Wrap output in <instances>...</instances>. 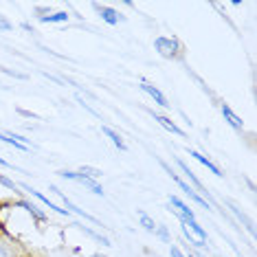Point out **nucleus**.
<instances>
[{"mask_svg":"<svg viewBox=\"0 0 257 257\" xmlns=\"http://www.w3.org/2000/svg\"><path fill=\"white\" fill-rule=\"evenodd\" d=\"M60 176L64 178H71V180H77V183H81L84 187H88V189L92 191V194H97V196H103V189H101V185H97L92 178L88 176H84V174H75V172H60Z\"/></svg>","mask_w":257,"mask_h":257,"instance_id":"f257e3e1","label":"nucleus"},{"mask_svg":"<svg viewBox=\"0 0 257 257\" xmlns=\"http://www.w3.org/2000/svg\"><path fill=\"white\" fill-rule=\"evenodd\" d=\"M154 46H156V51H159L163 57H174V55H176V51H178V42H176V40L163 38V36L154 40Z\"/></svg>","mask_w":257,"mask_h":257,"instance_id":"f03ea898","label":"nucleus"},{"mask_svg":"<svg viewBox=\"0 0 257 257\" xmlns=\"http://www.w3.org/2000/svg\"><path fill=\"white\" fill-rule=\"evenodd\" d=\"M141 88L148 92V95L154 99L156 103H159V106H163V108H167L169 103H167V99H165V95H163V92L159 90V88H154V86H150V84H141Z\"/></svg>","mask_w":257,"mask_h":257,"instance_id":"7ed1b4c3","label":"nucleus"},{"mask_svg":"<svg viewBox=\"0 0 257 257\" xmlns=\"http://www.w3.org/2000/svg\"><path fill=\"white\" fill-rule=\"evenodd\" d=\"M172 204H174V207L178 209V215H180V220H196V213L191 211V209L187 207L185 202H180L176 196H172Z\"/></svg>","mask_w":257,"mask_h":257,"instance_id":"20e7f679","label":"nucleus"},{"mask_svg":"<svg viewBox=\"0 0 257 257\" xmlns=\"http://www.w3.org/2000/svg\"><path fill=\"white\" fill-rule=\"evenodd\" d=\"M183 224L187 226V229H191V231L196 233V239H198V242H202V244L207 242V231H204L196 220H183Z\"/></svg>","mask_w":257,"mask_h":257,"instance_id":"39448f33","label":"nucleus"},{"mask_svg":"<svg viewBox=\"0 0 257 257\" xmlns=\"http://www.w3.org/2000/svg\"><path fill=\"white\" fill-rule=\"evenodd\" d=\"M222 114H224V119L229 121V123L235 127V130H242L244 127V123H242V119H239L237 114H233V110L229 108V106H222Z\"/></svg>","mask_w":257,"mask_h":257,"instance_id":"423d86ee","label":"nucleus"},{"mask_svg":"<svg viewBox=\"0 0 257 257\" xmlns=\"http://www.w3.org/2000/svg\"><path fill=\"white\" fill-rule=\"evenodd\" d=\"M154 119L159 121V123L165 127V130H169V132H174V134H178V137H185V132L180 130V127L176 125V123H172V121L167 119V116H161V114H154Z\"/></svg>","mask_w":257,"mask_h":257,"instance_id":"0eeeda50","label":"nucleus"},{"mask_svg":"<svg viewBox=\"0 0 257 257\" xmlns=\"http://www.w3.org/2000/svg\"><path fill=\"white\" fill-rule=\"evenodd\" d=\"M97 11H99V16H101L103 20L108 22V25H116L121 18H119V14H116L114 9H108V7H97Z\"/></svg>","mask_w":257,"mask_h":257,"instance_id":"6e6552de","label":"nucleus"},{"mask_svg":"<svg viewBox=\"0 0 257 257\" xmlns=\"http://www.w3.org/2000/svg\"><path fill=\"white\" fill-rule=\"evenodd\" d=\"M25 189L27 191H31V194L33 196H36L38 198V200H42L44 204H46V207H49V209H53V211H57V213H62V215H68V211H66V209H60V207H55V204L53 202H49V198H44L42 194H40V191H36V189H31V187H25Z\"/></svg>","mask_w":257,"mask_h":257,"instance_id":"1a4fd4ad","label":"nucleus"},{"mask_svg":"<svg viewBox=\"0 0 257 257\" xmlns=\"http://www.w3.org/2000/svg\"><path fill=\"white\" fill-rule=\"evenodd\" d=\"M189 154H191V156H194V159H196V161H200V163H202V165H204V167H207V169H211V172L215 174V176H222V174H220V169H218V167H215V165H213V163H211V161H209V159H204V156L200 154V152H196V150H189Z\"/></svg>","mask_w":257,"mask_h":257,"instance_id":"9d476101","label":"nucleus"},{"mask_svg":"<svg viewBox=\"0 0 257 257\" xmlns=\"http://www.w3.org/2000/svg\"><path fill=\"white\" fill-rule=\"evenodd\" d=\"M101 130H103V134H106V137H110V141H112V143L116 145V148H119L121 152H125V143H123V141H121V137H119V134H116V132L112 130V127L103 125V127H101Z\"/></svg>","mask_w":257,"mask_h":257,"instance_id":"9b49d317","label":"nucleus"},{"mask_svg":"<svg viewBox=\"0 0 257 257\" xmlns=\"http://www.w3.org/2000/svg\"><path fill=\"white\" fill-rule=\"evenodd\" d=\"M176 163H178V167H180V169H183V172L187 174V178H189V180H191V183H194V185L198 187V189H200V191H202V194H207V191H204V187H202V183H200V180H198V178L194 176V172H191V169H189V167H187V165H185V163H183V161H176Z\"/></svg>","mask_w":257,"mask_h":257,"instance_id":"f8f14e48","label":"nucleus"},{"mask_svg":"<svg viewBox=\"0 0 257 257\" xmlns=\"http://www.w3.org/2000/svg\"><path fill=\"white\" fill-rule=\"evenodd\" d=\"M40 20H42V22H66L68 14H66V11H60V14H53V16H42Z\"/></svg>","mask_w":257,"mask_h":257,"instance_id":"ddd939ff","label":"nucleus"},{"mask_svg":"<svg viewBox=\"0 0 257 257\" xmlns=\"http://www.w3.org/2000/svg\"><path fill=\"white\" fill-rule=\"evenodd\" d=\"M139 218H141V224L145 226V231H150V233H152V231H154V229H156L154 220H150V218H148V215H145L143 211H139Z\"/></svg>","mask_w":257,"mask_h":257,"instance_id":"4468645a","label":"nucleus"},{"mask_svg":"<svg viewBox=\"0 0 257 257\" xmlns=\"http://www.w3.org/2000/svg\"><path fill=\"white\" fill-rule=\"evenodd\" d=\"M20 207H25L27 211H31V213L36 215L38 220H44V213H42V211H38V207H36V204H29V202H20Z\"/></svg>","mask_w":257,"mask_h":257,"instance_id":"2eb2a0df","label":"nucleus"},{"mask_svg":"<svg viewBox=\"0 0 257 257\" xmlns=\"http://www.w3.org/2000/svg\"><path fill=\"white\" fill-rule=\"evenodd\" d=\"M79 174H88V176H92V178H97V176H101V172H99V169H92V167H81V172Z\"/></svg>","mask_w":257,"mask_h":257,"instance_id":"dca6fc26","label":"nucleus"},{"mask_svg":"<svg viewBox=\"0 0 257 257\" xmlns=\"http://www.w3.org/2000/svg\"><path fill=\"white\" fill-rule=\"evenodd\" d=\"M0 185L9 187V189H16V183H14V180H9V178H5V176H0Z\"/></svg>","mask_w":257,"mask_h":257,"instance_id":"f3484780","label":"nucleus"},{"mask_svg":"<svg viewBox=\"0 0 257 257\" xmlns=\"http://www.w3.org/2000/svg\"><path fill=\"white\" fill-rule=\"evenodd\" d=\"M0 29H3V31H9L11 29V22L7 18H3V16H0Z\"/></svg>","mask_w":257,"mask_h":257,"instance_id":"a211bd4d","label":"nucleus"},{"mask_svg":"<svg viewBox=\"0 0 257 257\" xmlns=\"http://www.w3.org/2000/svg\"><path fill=\"white\" fill-rule=\"evenodd\" d=\"M9 255H11V253H9V246L0 242V257H9Z\"/></svg>","mask_w":257,"mask_h":257,"instance_id":"6ab92c4d","label":"nucleus"},{"mask_svg":"<svg viewBox=\"0 0 257 257\" xmlns=\"http://www.w3.org/2000/svg\"><path fill=\"white\" fill-rule=\"evenodd\" d=\"M172 257H185L183 253H180V248H176V246H172Z\"/></svg>","mask_w":257,"mask_h":257,"instance_id":"aec40b11","label":"nucleus"},{"mask_svg":"<svg viewBox=\"0 0 257 257\" xmlns=\"http://www.w3.org/2000/svg\"><path fill=\"white\" fill-rule=\"evenodd\" d=\"M159 235H161L163 239H167V231H165V229H159Z\"/></svg>","mask_w":257,"mask_h":257,"instance_id":"412c9836","label":"nucleus"},{"mask_svg":"<svg viewBox=\"0 0 257 257\" xmlns=\"http://www.w3.org/2000/svg\"><path fill=\"white\" fill-rule=\"evenodd\" d=\"M0 165H5V167H11V163H7V161L3 159V156H0Z\"/></svg>","mask_w":257,"mask_h":257,"instance_id":"4be33fe9","label":"nucleus"}]
</instances>
